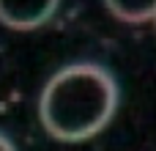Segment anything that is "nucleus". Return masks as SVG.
Segmentation results:
<instances>
[{
	"instance_id": "1",
	"label": "nucleus",
	"mask_w": 156,
	"mask_h": 151,
	"mask_svg": "<svg viewBox=\"0 0 156 151\" xmlns=\"http://www.w3.org/2000/svg\"><path fill=\"white\" fill-rule=\"evenodd\" d=\"M118 107V85L104 66L71 63L44 85L38 116L55 140L77 143L99 135Z\"/></svg>"
},
{
	"instance_id": "2",
	"label": "nucleus",
	"mask_w": 156,
	"mask_h": 151,
	"mask_svg": "<svg viewBox=\"0 0 156 151\" xmlns=\"http://www.w3.org/2000/svg\"><path fill=\"white\" fill-rule=\"evenodd\" d=\"M58 11L55 0H0V22L14 30H33Z\"/></svg>"
},
{
	"instance_id": "3",
	"label": "nucleus",
	"mask_w": 156,
	"mask_h": 151,
	"mask_svg": "<svg viewBox=\"0 0 156 151\" xmlns=\"http://www.w3.org/2000/svg\"><path fill=\"white\" fill-rule=\"evenodd\" d=\"M107 8L118 17V19H123V22H148V19H154L156 14V6L154 3H107Z\"/></svg>"
},
{
	"instance_id": "4",
	"label": "nucleus",
	"mask_w": 156,
	"mask_h": 151,
	"mask_svg": "<svg viewBox=\"0 0 156 151\" xmlns=\"http://www.w3.org/2000/svg\"><path fill=\"white\" fill-rule=\"evenodd\" d=\"M0 151H16L14 146H11V140H8L5 135H0Z\"/></svg>"
}]
</instances>
